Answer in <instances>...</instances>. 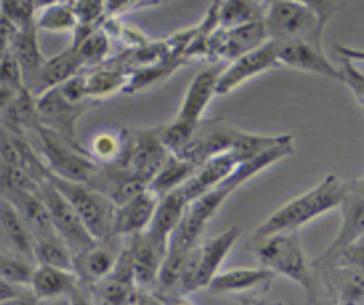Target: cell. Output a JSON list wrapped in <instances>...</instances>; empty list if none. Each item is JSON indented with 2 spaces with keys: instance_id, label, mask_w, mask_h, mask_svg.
I'll list each match as a JSON object with an SVG mask.
<instances>
[{
  "instance_id": "cell-1",
  "label": "cell",
  "mask_w": 364,
  "mask_h": 305,
  "mask_svg": "<svg viewBox=\"0 0 364 305\" xmlns=\"http://www.w3.org/2000/svg\"><path fill=\"white\" fill-rule=\"evenodd\" d=\"M347 184L337 175L324 177L316 187L273 211L253 232L256 239L277 232L299 231L320 217L338 210Z\"/></svg>"
},
{
  "instance_id": "cell-2",
  "label": "cell",
  "mask_w": 364,
  "mask_h": 305,
  "mask_svg": "<svg viewBox=\"0 0 364 305\" xmlns=\"http://www.w3.org/2000/svg\"><path fill=\"white\" fill-rule=\"evenodd\" d=\"M256 257L260 265L299 285L306 295L316 301L314 267L303 247L299 231L272 234L257 239Z\"/></svg>"
},
{
  "instance_id": "cell-3",
  "label": "cell",
  "mask_w": 364,
  "mask_h": 305,
  "mask_svg": "<svg viewBox=\"0 0 364 305\" xmlns=\"http://www.w3.org/2000/svg\"><path fill=\"white\" fill-rule=\"evenodd\" d=\"M223 66H210L199 72L191 82L176 118L160 128L161 140L170 154H177L193 136L198 126L203 122V116L218 96L216 88Z\"/></svg>"
},
{
  "instance_id": "cell-4",
  "label": "cell",
  "mask_w": 364,
  "mask_h": 305,
  "mask_svg": "<svg viewBox=\"0 0 364 305\" xmlns=\"http://www.w3.org/2000/svg\"><path fill=\"white\" fill-rule=\"evenodd\" d=\"M263 24L270 41L309 42L324 48L326 24L314 11L294 0H266Z\"/></svg>"
},
{
  "instance_id": "cell-5",
  "label": "cell",
  "mask_w": 364,
  "mask_h": 305,
  "mask_svg": "<svg viewBox=\"0 0 364 305\" xmlns=\"http://www.w3.org/2000/svg\"><path fill=\"white\" fill-rule=\"evenodd\" d=\"M242 229L236 225L225 232L199 242L186 257L178 278V291L192 294L206 289L213 276L222 271V265L239 241Z\"/></svg>"
},
{
  "instance_id": "cell-6",
  "label": "cell",
  "mask_w": 364,
  "mask_h": 305,
  "mask_svg": "<svg viewBox=\"0 0 364 305\" xmlns=\"http://www.w3.org/2000/svg\"><path fill=\"white\" fill-rule=\"evenodd\" d=\"M73 205L85 227L90 235L102 242L109 237H113V215L114 204L107 194L92 190L85 182H76L49 174L46 177Z\"/></svg>"
},
{
  "instance_id": "cell-7",
  "label": "cell",
  "mask_w": 364,
  "mask_h": 305,
  "mask_svg": "<svg viewBox=\"0 0 364 305\" xmlns=\"http://www.w3.org/2000/svg\"><path fill=\"white\" fill-rule=\"evenodd\" d=\"M36 133L42 157L45 158L43 164H48L49 174L85 184L93 178L96 172L93 160L73 149L55 129L46 125H38Z\"/></svg>"
},
{
  "instance_id": "cell-8",
  "label": "cell",
  "mask_w": 364,
  "mask_h": 305,
  "mask_svg": "<svg viewBox=\"0 0 364 305\" xmlns=\"http://www.w3.org/2000/svg\"><path fill=\"white\" fill-rule=\"evenodd\" d=\"M170 150L161 140L160 129L139 130L130 139H124L123 154L117 164L120 170L132 172L147 184L164 165Z\"/></svg>"
},
{
  "instance_id": "cell-9",
  "label": "cell",
  "mask_w": 364,
  "mask_h": 305,
  "mask_svg": "<svg viewBox=\"0 0 364 305\" xmlns=\"http://www.w3.org/2000/svg\"><path fill=\"white\" fill-rule=\"evenodd\" d=\"M39 194L48 207L56 232L72 248L75 255L99 242L90 235L73 205L48 178L42 182Z\"/></svg>"
},
{
  "instance_id": "cell-10",
  "label": "cell",
  "mask_w": 364,
  "mask_h": 305,
  "mask_svg": "<svg viewBox=\"0 0 364 305\" xmlns=\"http://www.w3.org/2000/svg\"><path fill=\"white\" fill-rule=\"evenodd\" d=\"M279 66L277 46L273 41L267 39L262 45L232 59L228 66H223L216 88L218 96H226L256 76Z\"/></svg>"
},
{
  "instance_id": "cell-11",
  "label": "cell",
  "mask_w": 364,
  "mask_h": 305,
  "mask_svg": "<svg viewBox=\"0 0 364 305\" xmlns=\"http://www.w3.org/2000/svg\"><path fill=\"white\" fill-rule=\"evenodd\" d=\"M338 210L341 212L340 229L328 248L313 262L314 269L326 265L346 248L364 238V194L355 181L347 184Z\"/></svg>"
},
{
  "instance_id": "cell-12",
  "label": "cell",
  "mask_w": 364,
  "mask_h": 305,
  "mask_svg": "<svg viewBox=\"0 0 364 305\" xmlns=\"http://www.w3.org/2000/svg\"><path fill=\"white\" fill-rule=\"evenodd\" d=\"M274 42V41H273ZM280 66L307 72L321 78L340 81V71L318 48L309 42H274Z\"/></svg>"
},
{
  "instance_id": "cell-13",
  "label": "cell",
  "mask_w": 364,
  "mask_h": 305,
  "mask_svg": "<svg viewBox=\"0 0 364 305\" xmlns=\"http://www.w3.org/2000/svg\"><path fill=\"white\" fill-rule=\"evenodd\" d=\"M0 252L36 262L33 234L16 207L4 195H0Z\"/></svg>"
},
{
  "instance_id": "cell-14",
  "label": "cell",
  "mask_w": 364,
  "mask_h": 305,
  "mask_svg": "<svg viewBox=\"0 0 364 305\" xmlns=\"http://www.w3.org/2000/svg\"><path fill=\"white\" fill-rule=\"evenodd\" d=\"M159 200L160 198L147 187L132 200L114 207L113 237L133 238L143 234L154 217Z\"/></svg>"
},
{
  "instance_id": "cell-15",
  "label": "cell",
  "mask_w": 364,
  "mask_h": 305,
  "mask_svg": "<svg viewBox=\"0 0 364 305\" xmlns=\"http://www.w3.org/2000/svg\"><path fill=\"white\" fill-rule=\"evenodd\" d=\"M276 275L264 268H233L219 271L206 289L215 295H246L266 292L272 286Z\"/></svg>"
},
{
  "instance_id": "cell-16",
  "label": "cell",
  "mask_w": 364,
  "mask_h": 305,
  "mask_svg": "<svg viewBox=\"0 0 364 305\" xmlns=\"http://www.w3.org/2000/svg\"><path fill=\"white\" fill-rule=\"evenodd\" d=\"M316 271L323 274L328 292L340 304L364 302V269L344 261L328 262Z\"/></svg>"
},
{
  "instance_id": "cell-17",
  "label": "cell",
  "mask_w": 364,
  "mask_h": 305,
  "mask_svg": "<svg viewBox=\"0 0 364 305\" xmlns=\"http://www.w3.org/2000/svg\"><path fill=\"white\" fill-rule=\"evenodd\" d=\"M80 276L75 269L58 268L38 264L31 281V288L36 301L68 298L75 301L80 296Z\"/></svg>"
},
{
  "instance_id": "cell-18",
  "label": "cell",
  "mask_w": 364,
  "mask_h": 305,
  "mask_svg": "<svg viewBox=\"0 0 364 305\" xmlns=\"http://www.w3.org/2000/svg\"><path fill=\"white\" fill-rule=\"evenodd\" d=\"M267 41L263 19L233 28H222L212 38V51L225 59H235Z\"/></svg>"
},
{
  "instance_id": "cell-19",
  "label": "cell",
  "mask_w": 364,
  "mask_h": 305,
  "mask_svg": "<svg viewBox=\"0 0 364 305\" xmlns=\"http://www.w3.org/2000/svg\"><path fill=\"white\" fill-rule=\"evenodd\" d=\"M189 204L191 202L180 190L160 197L154 217L144 234L151 239L167 245L171 232L178 225L180 219L183 218Z\"/></svg>"
},
{
  "instance_id": "cell-20",
  "label": "cell",
  "mask_w": 364,
  "mask_h": 305,
  "mask_svg": "<svg viewBox=\"0 0 364 305\" xmlns=\"http://www.w3.org/2000/svg\"><path fill=\"white\" fill-rule=\"evenodd\" d=\"M83 65L85 62L82 61L79 52L75 48L68 49L60 55L55 56L53 59L45 62L35 79L38 95L60 86L66 81L72 79L77 75Z\"/></svg>"
},
{
  "instance_id": "cell-21",
  "label": "cell",
  "mask_w": 364,
  "mask_h": 305,
  "mask_svg": "<svg viewBox=\"0 0 364 305\" xmlns=\"http://www.w3.org/2000/svg\"><path fill=\"white\" fill-rule=\"evenodd\" d=\"M196 170L198 167L193 162L178 155L170 154L164 165L150 181L149 188L160 198L171 191L178 190L180 187H183Z\"/></svg>"
},
{
  "instance_id": "cell-22",
  "label": "cell",
  "mask_w": 364,
  "mask_h": 305,
  "mask_svg": "<svg viewBox=\"0 0 364 305\" xmlns=\"http://www.w3.org/2000/svg\"><path fill=\"white\" fill-rule=\"evenodd\" d=\"M12 53L16 56L22 69L25 72V78L28 75H38L42 68V53L38 42V28L33 24L18 28L14 41H12Z\"/></svg>"
},
{
  "instance_id": "cell-23",
  "label": "cell",
  "mask_w": 364,
  "mask_h": 305,
  "mask_svg": "<svg viewBox=\"0 0 364 305\" xmlns=\"http://www.w3.org/2000/svg\"><path fill=\"white\" fill-rule=\"evenodd\" d=\"M117 259L119 254L116 255L113 251L100 247V242H97L92 248L75 255V269L80 267V271L86 278L99 284L113 272Z\"/></svg>"
},
{
  "instance_id": "cell-24",
  "label": "cell",
  "mask_w": 364,
  "mask_h": 305,
  "mask_svg": "<svg viewBox=\"0 0 364 305\" xmlns=\"http://www.w3.org/2000/svg\"><path fill=\"white\" fill-rule=\"evenodd\" d=\"M35 258L38 264L75 269V252L58 232L35 237Z\"/></svg>"
},
{
  "instance_id": "cell-25",
  "label": "cell",
  "mask_w": 364,
  "mask_h": 305,
  "mask_svg": "<svg viewBox=\"0 0 364 305\" xmlns=\"http://www.w3.org/2000/svg\"><path fill=\"white\" fill-rule=\"evenodd\" d=\"M35 25L38 29L42 31L65 33L76 31L79 26V21L75 14L73 5H68L62 0V2L38 9L35 15Z\"/></svg>"
},
{
  "instance_id": "cell-26",
  "label": "cell",
  "mask_w": 364,
  "mask_h": 305,
  "mask_svg": "<svg viewBox=\"0 0 364 305\" xmlns=\"http://www.w3.org/2000/svg\"><path fill=\"white\" fill-rule=\"evenodd\" d=\"M263 19V11L255 0H222L218 9V21L222 28H233Z\"/></svg>"
},
{
  "instance_id": "cell-27",
  "label": "cell",
  "mask_w": 364,
  "mask_h": 305,
  "mask_svg": "<svg viewBox=\"0 0 364 305\" xmlns=\"http://www.w3.org/2000/svg\"><path fill=\"white\" fill-rule=\"evenodd\" d=\"M85 83L89 99H103L122 89H126L129 81L122 71L99 69L85 78Z\"/></svg>"
},
{
  "instance_id": "cell-28",
  "label": "cell",
  "mask_w": 364,
  "mask_h": 305,
  "mask_svg": "<svg viewBox=\"0 0 364 305\" xmlns=\"http://www.w3.org/2000/svg\"><path fill=\"white\" fill-rule=\"evenodd\" d=\"M124 138L113 130L96 133L90 140L89 157L105 164H114L123 154Z\"/></svg>"
},
{
  "instance_id": "cell-29",
  "label": "cell",
  "mask_w": 364,
  "mask_h": 305,
  "mask_svg": "<svg viewBox=\"0 0 364 305\" xmlns=\"http://www.w3.org/2000/svg\"><path fill=\"white\" fill-rule=\"evenodd\" d=\"M0 15L5 16L16 28L35 22V0H0Z\"/></svg>"
},
{
  "instance_id": "cell-30",
  "label": "cell",
  "mask_w": 364,
  "mask_h": 305,
  "mask_svg": "<svg viewBox=\"0 0 364 305\" xmlns=\"http://www.w3.org/2000/svg\"><path fill=\"white\" fill-rule=\"evenodd\" d=\"M82 61L85 63L87 62H97L105 58V55L109 51V42L103 33H93L89 31L85 36H82L73 46Z\"/></svg>"
},
{
  "instance_id": "cell-31",
  "label": "cell",
  "mask_w": 364,
  "mask_h": 305,
  "mask_svg": "<svg viewBox=\"0 0 364 305\" xmlns=\"http://www.w3.org/2000/svg\"><path fill=\"white\" fill-rule=\"evenodd\" d=\"M340 71V81L347 86V89L353 93L358 105L361 106L364 112V73L355 66V62L343 58L341 56V63L338 66Z\"/></svg>"
},
{
  "instance_id": "cell-32",
  "label": "cell",
  "mask_w": 364,
  "mask_h": 305,
  "mask_svg": "<svg viewBox=\"0 0 364 305\" xmlns=\"http://www.w3.org/2000/svg\"><path fill=\"white\" fill-rule=\"evenodd\" d=\"M0 83L18 92L25 91V72L12 51L0 56Z\"/></svg>"
},
{
  "instance_id": "cell-33",
  "label": "cell",
  "mask_w": 364,
  "mask_h": 305,
  "mask_svg": "<svg viewBox=\"0 0 364 305\" xmlns=\"http://www.w3.org/2000/svg\"><path fill=\"white\" fill-rule=\"evenodd\" d=\"M107 8V0H76L73 9L80 26H92Z\"/></svg>"
},
{
  "instance_id": "cell-34",
  "label": "cell",
  "mask_w": 364,
  "mask_h": 305,
  "mask_svg": "<svg viewBox=\"0 0 364 305\" xmlns=\"http://www.w3.org/2000/svg\"><path fill=\"white\" fill-rule=\"evenodd\" d=\"M5 302H36V298L31 286L0 278V304Z\"/></svg>"
},
{
  "instance_id": "cell-35",
  "label": "cell",
  "mask_w": 364,
  "mask_h": 305,
  "mask_svg": "<svg viewBox=\"0 0 364 305\" xmlns=\"http://www.w3.org/2000/svg\"><path fill=\"white\" fill-rule=\"evenodd\" d=\"M294 2H299L314 11L320 16V19L327 25L328 19L336 11L337 0H294Z\"/></svg>"
},
{
  "instance_id": "cell-36",
  "label": "cell",
  "mask_w": 364,
  "mask_h": 305,
  "mask_svg": "<svg viewBox=\"0 0 364 305\" xmlns=\"http://www.w3.org/2000/svg\"><path fill=\"white\" fill-rule=\"evenodd\" d=\"M18 93H19L18 91H15V89L4 85V83H0V112L8 109L11 106V103L15 100Z\"/></svg>"
},
{
  "instance_id": "cell-37",
  "label": "cell",
  "mask_w": 364,
  "mask_h": 305,
  "mask_svg": "<svg viewBox=\"0 0 364 305\" xmlns=\"http://www.w3.org/2000/svg\"><path fill=\"white\" fill-rule=\"evenodd\" d=\"M58 2H62V0H35L36 11H38V9H41V8H45V6H48V5L58 4Z\"/></svg>"
},
{
  "instance_id": "cell-38",
  "label": "cell",
  "mask_w": 364,
  "mask_h": 305,
  "mask_svg": "<svg viewBox=\"0 0 364 305\" xmlns=\"http://www.w3.org/2000/svg\"><path fill=\"white\" fill-rule=\"evenodd\" d=\"M355 182H357V185H358L360 191L364 194V178H363V180H360V181H355Z\"/></svg>"
},
{
  "instance_id": "cell-39",
  "label": "cell",
  "mask_w": 364,
  "mask_h": 305,
  "mask_svg": "<svg viewBox=\"0 0 364 305\" xmlns=\"http://www.w3.org/2000/svg\"><path fill=\"white\" fill-rule=\"evenodd\" d=\"M220 2H222V0H220Z\"/></svg>"
}]
</instances>
